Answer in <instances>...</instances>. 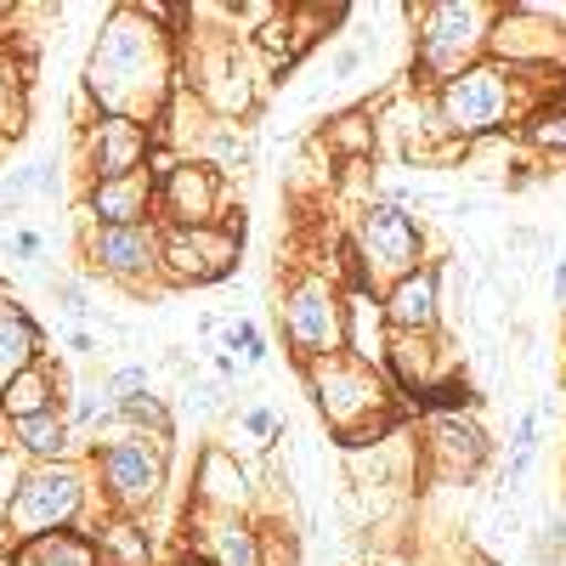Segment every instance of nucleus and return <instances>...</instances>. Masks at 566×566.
<instances>
[{"label":"nucleus","instance_id":"7","mask_svg":"<svg viewBox=\"0 0 566 566\" xmlns=\"http://www.w3.org/2000/svg\"><path fill=\"white\" fill-rule=\"evenodd\" d=\"M290 335H295L306 352H335L340 317H335V301H328L323 283H306V290L290 301Z\"/></svg>","mask_w":566,"mask_h":566},{"label":"nucleus","instance_id":"4","mask_svg":"<svg viewBox=\"0 0 566 566\" xmlns=\"http://www.w3.org/2000/svg\"><path fill=\"white\" fill-rule=\"evenodd\" d=\"M363 250H368L374 266L408 272L419 261V227H413V216H402L397 205H374L363 216Z\"/></svg>","mask_w":566,"mask_h":566},{"label":"nucleus","instance_id":"15","mask_svg":"<svg viewBox=\"0 0 566 566\" xmlns=\"http://www.w3.org/2000/svg\"><path fill=\"white\" fill-rule=\"evenodd\" d=\"M170 199H176V216L205 227V210H210V170H170Z\"/></svg>","mask_w":566,"mask_h":566},{"label":"nucleus","instance_id":"25","mask_svg":"<svg viewBox=\"0 0 566 566\" xmlns=\"http://www.w3.org/2000/svg\"><path fill=\"white\" fill-rule=\"evenodd\" d=\"M34 250H40L34 232H18V239H12V255H34Z\"/></svg>","mask_w":566,"mask_h":566},{"label":"nucleus","instance_id":"19","mask_svg":"<svg viewBox=\"0 0 566 566\" xmlns=\"http://www.w3.org/2000/svg\"><path fill=\"white\" fill-rule=\"evenodd\" d=\"M119 419H130V424H154V431L165 437L170 431V419H165V408L148 397V391H142V397H130V402H119Z\"/></svg>","mask_w":566,"mask_h":566},{"label":"nucleus","instance_id":"17","mask_svg":"<svg viewBox=\"0 0 566 566\" xmlns=\"http://www.w3.org/2000/svg\"><path fill=\"white\" fill-rule=\"evenodd\" d=\"M18 437H23V448L29 453H40V459H52V453H63L69 448V424L45 408V413H34V419H18Z\"/></svg>","mask_w":566,"mask_h":566},{"label":"nucleus","instance_id":"5","mask_svg":"<svg viewBox=\"0 0 566 566\" xmlns=\"http://www.w3.org/2000/svg\"><path fill=\"white\" fill-rule=\"evenodd\" d=\"M103 476H108L119 504H148L154 488H159V453L142 437H125V442H114L103 453Z\"/></svg>","mask_w":566,"mask_h":566},{"label":"nucleus","instance_id":"3","mask_svg":"<svg viewBox=\"0 0 566 566\" xmlns=\"http://www.w3.org/2000/svg\"><path fill=\"white\" fill-rule=\"evenodd\" d=\"M504 108H510V91H504V80L488 74V69L459 74V80L448 85V97H442V114H448L453 130H488V125L504 119Z\"/></svg>","mask_w":566,"mask_h":566},{"label":"nucleus","instance_id":"11","mask_svg":"<svg viewBox=\"0 0 566 566\" xmlns=\"http://www.w3.org/2000/svg\"><path fill=\"white\" fill-rule=\"evenodd\" d=\"M91 210H97L108 227H136V216L148 210V181H142V170H136V176H108V181H97Z\"/></svg>","mask_w":566,"mask_h":566},{"label":"nucleus","instance_id":"18","mask_svg":"<svg viewBox=\"0 0 566 566\" xmlns=\"http://www.w3.org/2000/svg\"><path fill=\"white\" fill-rule=\"evenodd\" d=\"M216 549H221V566H261L255 533H244V527H221L216 533Z\"/></svg>","mask_w":566,"mask_h":566},{"label":"nucleus","instance_id":"2","mask_svg":"<svg viewBox=\"0 0 566 566\" xmlns=\"http://www.w3.org/2000/svg\"><path fill=\"white\" fill-rule=\"evenodd\" d=\"M148 69H154V40L142 34V29H130V18H119L103 34L97 57H91V85H97V97L108 108H119L125 103V85L148 80Z\"/></svg>","mask_w":566,"mask_h":566},{"label":"nucleus","instance_id":"27","mask_svg":"<svg viewBox=\"0 0 566 566\" xmlns=\"http://www.w3.org/2000/svg\"><path fill=\"white\" fill-rule=\"evenodd\" d=\"M181 566H210V560H199V555H193V560H181Z\"/></svg>","mask_w":566,"mask_h":566},{"label":"nucleus","instance_id":"23","mask_svg":"<svg viewBox=\"0 0 566 566\" xmlns=\"http://www.w3.org/2000/svg\"><path fill=\"white\" fill-rule=\"evenodd\" d=\"M244 424H250V431H255V437H272V431H277V419H272L266 408H255V413H244Z\"/></svg>","mask_w":566,"mask_h":566},{"label":"nucleus","instance_id":"14","mask_svg":"<svg viewBox=\"0 0 566 566\" xmlns=\"http://www.w3.org/2000/svg\"><path fill=\"white\" fill-rule=\"evenodd\" d=\"M40 335H34V323L18 312V306H0V380H12V374L29 368Z\"/></svg>","mask_w":566,"mask_h":566},{"label":"nucleus","instance_id":"21","mask_svg":"<svg viewBox=\"0 0 566 566\" xmlns=\"http://www.w3.org/2000/svg\"><path fill=\"white\" fill-rule=\"evenodd\" d=\"M227 346H232V352H244V363H261V357H266V340L255 335L250 323H239V328H227Z\"/></svg>","mask_w":566,"mask_h":566},{"label":"nucleus","instance_id":"1","mask_svg":"<svg viewBox=\"0 0 566 566\" xmlns=\"http://www.w3.org/2000/svg\"><path fill=\"white\" fill-rule=\"evenodd\" d=\"M80 504V482L69 470H34V476L18 482L12 504H7V527L18 538H40V533H57V522H69Z\"/></svg>","mask_w":566,"mask_h":566},{"label":"nucleus","instance_id":"9","mask_svg":"<svg viewBox=\"0 0 566 566\" xmlns=\"http://www.w3.org/2000/svg\"><path fill=\"white\" fill-rule=\"evenodd\" d=\"M97 261H103L108 272H119V277L154 266V232L142 227V221H136V227H103V232H97Z\"/></svg>","mask_w":566,"mask_h":566},{"label":"nucleus","instance_id":"26","mask_svg":"<svg viewBox=\"0 0 566 566\" xmlns=\"http://www.w3.org/2000/svg\"><path fill=\"white\" fill-rule=\"evenodd\" d=\"M555 283H560V290H566V261H560V272H555Z\"/></svg>","mask_w":566,"mask_h":566},{"label":"nucleus","instance_id":"10","mask_svg":"<svg viewBox=\"0 0 566 566\" xmlns=\"http://www.w3.org/2000/svg\"><path fill=\"white\" fill-rule=\"evenodd\" d=\"M386 317L397 328H431L437 323V272H402V283L391 290Z\"/></svg>","mask_w":566,"mask_h":566},{"label":"nucleus","instance_id":"16","mask_svg":"<svg viewBox=\"0 0 566 566\" xmlns=\"http://www.w3.org/2000/svg\"><path fill=\"white\" fill-rule=\"evenodd\" d=\"M45 397H52V386H45V374H40V368L12 374L7 391H0V402H7L12 419H34V413H45Z\"/></svg>","mask_w":566,"mask_h":566},{"label":"nucleus","instance_id":"20","mask_svg":"<svg viewBox=\"0 0 566 566\" xmlns=\"http://www.w3.org/2000/svg\"><path fill=\"white\" fill-rule=\"evenodd\" d=\"M142 391H148V368H119L114 380H108V397H119V402H130Z\"/></svg>","mask_w":566,"mask_h":566},{"label":"nucleus","instance_id":"8","mask_svg":"<svg viewBox=\"0 0 566 566\" xmlns=\"http://www.w3.org/2000/svg\"><path fill=\"white\" fill-rule=\"evenodd\" d=\"M482 18V7H437L431 12V29H424V63L448 69L459 52H470L476 45V34H470V23Z\"/></svg>","mask_w":566,"mask_h":566},{"label":"nucleus","instance_id":"6","mask_svg":"<svg viewBox=\"0 0 566 566\" xmlns=\"http://www.w3.org/2000/svg\"><path fill=\"white\" fill-rule=\"evenodd\" d=\"M239 261V239L221 227H193V232H176V244H170V266L176 277H227V266Z\"/></svg>","mask_w":566,"mask_h":566},{"label":"nucleus","instance_id":"22","mask_svg":"<svg viewBox=\"0 0 566 566\" xmlns=\"http://www.w3.org/2000/svg\"><path fill=\"white\" fill-rule=\"evenodd\" d=\"M538 142H549V148H566V108H555V119L538 125Z\"/></svg>","mask_w":566,"mask_h":566},{"label":"nucleus","instance_id":"24","mask_svg":"<svg viewBox=\"0 0 566 566\" xmlns=\"http://www.w3.org/2000/svg\"><path fill=\"white\" fill-rule=\"evenodd\" d=\"M119 549H125V560H148V549H142L136 538H130V527H119V538H114Z\"/></svg>","mask_w":566,"mask_h":566},{"label":"nucleus","instance_id":"13","mask_svg":"<svg viewBox=\"0 0 566 566\" xmlns=\"http://www.w3.org/2000/svg\"><path fill=\"white\" fill-rule=\"evenodd\" d=\"M142 154H148V136H142L130 119L103 125V142H97V170H103V181H108V176H136Z\"/></svg>","mask_w":566,"mask_h":566},{"label":"nucleus","instance_id":"12","mask_svg":"<svg viewBox=\"0 0 566 566\" xmlns=\"http://www.w3.org/2000/svg\"><path fill=\"white\" fill-rule=\"evenodd\" d=\"M18 566H97V544L80 533H40L18 549Z\"/></svg>","mask_w":566,"mask_h":566}]
</instances>
